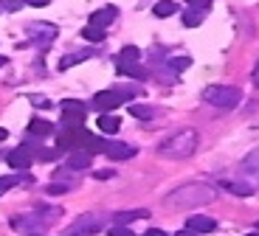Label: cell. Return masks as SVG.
Listing matches in <instances>:
<instances>
[{"label":"cell","mask_w":259,"mask_h":236,"mask_svg":"<svg viewBox=\"0 0 259 236\" xmlns=\"http://www.w3.org/2000/svg\"><path fill=\"white\" fill-rule=\"evenodd\" d=\"M96 230H99L96 214H82V217L73 222V228H68L62 236H91V233H96Z\"/></svg>","instance_id":"cell-5"},{"label":"cell","mask_w":259,"mask_h":236,"mask_svg":"<svg viewBox=\"0 0 259 236\" xmlns=\"http://www.w3.org/2000/svg\"><path fill=\"white\" fill-rule=\"evenodd\" d=\"M138 57H141V51H138L136 45H124L116 62H138Z\"/></svg>","instance_id":"cell-25"},{"label":"cell","mask_w":259,"mask_h":236,"mask_svg":"<svg viewBox=\"0 0 259 236\" xmlns=\"http://www.w3.org/2000/svg\"><path fill=\"white\" fill-rule=\"evenodd\" d=\"M82 121H84V113H65V115H62V127H65V129L82 127Z\"/></svg>","instance_id":"cell-27"},{"label":"cell","mask_w":259,"mask_h":236,"mask_svg":"<svg viewBox=\"0 0 259 236\" xmlns=\"http://www.w3.org/2000/svg\"><path fill=\"white\" fill-rule=\"evenodd\" d=\"M214 200V188L206 183H186L181 188L166 194L169 208H183V205H206Z\"/></svg>","instance_id":"cell-1"},{"label":"cell","mask_w":259,"mask_h":236,"mask_svg":"<svg viewBox=\"0 0 259 236\" xmlns=\"http://www.w3.org/2000/svg\"><path fill=\"white\" fill-rule=\"evenodd\" d=\"M23 3H26V6H37V9H42V6H48L51 0H23Z\"/></svg>","instance_id":"cell-36"},{"label":"cell","mask_w":259,"mask_h":236,"mask_svg":"<svg viewBox=\"0 0 259 236\" xmlns=\"http://www.w3.org/2000/svg\"><path fill=\"white\" fill-rule=\"evenodd\" d=\"M31 160H34V155H31L28 147H17V149H12V152L6 155V163L12 169H20V172H26V169L31 166Z\"/></svg>","instance_id":"cell-6"},{"label":"cell","mask_w":259,"mask_h":236,"mask_svg":"<svg viewBox=\"0 0 259 236\" xmlns=\"http://www.w3.org/2000/svg\"><path fill=\"white\" fill-rule=\"evenodd\" d=\"M242 172H245L248 177H251L248 183H259V147L253 149V152L248 155L245 160H242Z\"/></svg>","instance_id":"cell-12"},{"label":"cell","mask_w":259,"mask_h":236,"mask_svg":"<svg viewBox=\"0 0 259 236\" xmlns=\"http://www.w3.org/2000/svg\"><path fill=\"white\" fill-rule=\"evenodd\" d=\"M3 9L6 12H17V9H23V0H3Z\"/></svg>","instance_id":"cell-33"},{"label":"cell","mask_w":259,"mask_h":236,"mask_svg":"<svg viewBox=\"0 0 259 236\" xmlns=\"http://www.w3.org/2000/svg\"><path fill=\"white\" fill-rule=\"evenodd\" d=\"M223 188H228L237 197H251L253 194V183H248V180H223Z\"/></svg>","instance_id":"cell-14"},{"label":"cell","mask_w":259,"mask_h":236,"mask_svg":"<svg viewBox=\"0 0 259 236\" xmlns=\"http://www.w3.org/2000/svg\"><path fill=\"white\" fill-rule=\"evenodd\" d=\"M93 54H96V48H84V51H73V54H68V57H62V59H59V70H68L71 65L84 62V59H91Z\"/></svg>","instance_id":"cell-13"},{"label":"cell","mask_w":259,"mask_h":236,"mask_svg":"<svg viewBox=\"0 0 259 236\" xmlns=\"http://www.w3.org/2000/svg\"><path fill=\"white\" fill-rule=\"evenodd\" d=\"M175 236H197V233H194V230L192 228H183V230H178V233Z\"/></svg>","instance_id":"cell-38"},{"label":"cell","mask_w":259,"mask_h":236,"mask_svg":"<svg viewBox=\"0 0 259 236\" xmlns=\"http://www.w3.org/2000/svg\"><path fill=\"white\" fill-rule=\"evenodd\" d=\"M73 185H76V183H73V180L57 177V183H48V188H46V192H48V194H65V192H71Z\"/></svg>","instance_id":"cell-23"},{"label":"cell","mask_w":259,"mask_h":236,"mask_svg":"<svg viewBox=\"0 0 259 236\" xmlns=\"http://www.w3.org/2000/svg\"><path fill=\"white\" fill-rule=\"evenodd\" d=\"M152 12H155V17H169V14L178 12V6H175V0H158L152 6Z\"/></svg>","instance_id":"cell-21"},{"label":"cell","mask_w":259,"mask_h":236,"mask_svg":"<svg viewBox=\"0 0 259 236\" xmlns=\"http://www.w3.org/2000/svg\"><path fill=\"white\" fill-rule=\"evenodd\" d=\"M59 107L65 110V113H84V104L82 102H76V99H65Z\"/></svg>","instance_id":"cell-29"},{"label":"cell","mask_w":259,"mask_h":236,"mask_svg":"<svg viewBox=\"0 0 259 236\" xmlns=\"http://www.w3.org/2000/svg\"><path fill=\"white\" fill-rule=\"evenodd\" d=\"M110 236H133V230H130L127 228V225H113V228H110Z\"/></svg>","instance_id":"cell-32"},{"label":"cell","mask_w":259,"mask_h":236,"mask_svg":"<svg viewBox=\"0 0 259 236\" xmlns=\"http://www.w3.org/2000/svg\"><path fill=\"white\" fill-rule=\"evenodd\" d=\"M203 102L214 104L220 110H231L242 102V93L237 87H228V84H211V87L203 90Z\"/></svg>","instance_id":"cell-3"},{"label":"cell","mask_w":259,"mask_h":236,"mask_svg":"<svg viewBox=\"0 0 259 236\" xmlns=\"http://www.w3.org/2000/svg\"><path fill=\"white\" fill-rule=\"evenodd\" d=\"M138 90L133 87H118V90H99L96 96H93V107L102 110V113H110V110L121 107L124 102H130V99L136 96Z\"/></svg>","instance_id":"cell-4"},{"label":"cell","mask_w":259,"mask_h":236,"mask_svg":"<svg viewBox=\"0 0 259 236\" xmlns=\"http://www.w3.org/2000/svg\"><path fill=\"white\" fill-rule=\"evenodd\" d=\"M169 68L175 70V73H181V70L192 68V59H189V57H172V59H169Z\"/></svg>","instance_id":"cell-28"},{"label":"cell","mask_w":259,"mask_h":236,"mask_svg":"<svg viewBox=\"0 0 259 236\" xmlns=\"http://www.w3.org/2000/svg\"><path fill=\"white\" fill-rule=\"evenodd\" d=\"M0 194H3V192H0Z\"/></svg>","instance_id":"cell-43"},{"label":"cell","mask_w":259,"mask_h":236,"mask_svg":"<svg viewBox=\"0 0 259 236\" xmlns=\"http://www.w3.org/2000/svg\"><path fill=\"white\" fill-rule=\"evenodd\" d=\"M84 132H88V129H82V127L65 129L62 135H57V147H59V149H79V144H82Z\"/></svg>","instance_id":"cell-7"},{"label":"cell","mask_w":259,"mask_h":236,"mask_svg":"<svg viewBox=\"0 0 259 236\" xmlns=\"http://www.w3.org/2000/svg\"><path fill=\"white\" fill-rule=\"evenodd\" d=\"M82 37L88 39V42H102V39H104V28H99V26H84V28H82Z\"/></svg>","instance_id":"cell-26"},{"label":"cell","mask_w":259,"mask_h":236,"mask_svg":"<svg viewBox=\"0 0 259 236\" xmlns=\"http://www.w3.org/2000/svg\"><path fill=\"white\" fill-rule=\"evenodd\" d=\"M6 138H9V132H6L3 127H0V140H6Z\"/></svg>","instance_id":"cell-39"},{"label":"cell","mask_w":259,"mask_h":236,"mask_svg":"<svg viewBox=\"0 0 259 236\" xmlns=\"http://www.w3.org/2000/svg\"><path fill=\"white\" fill-rule=\"evenodd\" d=\"M113 174H116V172H113V169H99V172L93 174V180H110Z\"/></svg>","instance_id":"cell-34"},{"label":"cell","mask_w":259,"mask_h":236,"mask_svg":"<svg viewBox=\"0 0 259 236\" xmlns=\"http://www.w3.org/2000/svg\"><path fill=\"white\" fill-rule=\"evenodd\" d=\"M79 149H84V152H91V155H99L107 149V140L102 138V135H93V132H84L82 144H79Z\"/></svg>","instance_id":"cell-10"},{"label":"cell","mask_w":259,"mask_h":236,"mask_svg":"<svg viewBox=\"0 0 259 236\" xmlns=\"http://www.w3.org/2000/svg\"><path fill=\"white\" fill-rule=\"evenodd\" d=\"M28 37L37 39V45H48L57 37V26H51V23H34V26H28Z\"/></svg>","instance_id":"cell-8"},{"label":"cell","mask_w":259,"mask_h":236,"mask_svg":"<svg viewBox=\"0 0 259 236\" xmlns=\"http://www.w3.org/2000/svg\"><path fill=\"white\" fill-rule=\"evenodd\" d=\"M20 180H31V177H17V174H9V177H0V192H6V188H14Z\"/></svg>","instance_id":"cell-30"},{"label":"cell","mask_w":259,"mask_h":236,"mask_svg":"<svg viewBox=\"0 0 259 236\" xmlns=\"http://www.w3.org/2000/svg\"><path fill=\"white\" fill-rule=\"evenodd\" d=\"M200 23H203V12H197V9H186V12H183V26L197 28Z\"/></svg>","instance_id":"cell-24"},{"label":"cell","mask_w":259,"mask_h":236,"mask_svg":"<svg viewBox=\"0 0 259 236\" xmlns=\"http://www.w3.org/2000/svg\"><path fill=\"white\" fill-rule=\"evenodd\" d=\"M28 135H34V138H48V135H54V124L46 121V118H31Z\"/></svg>","instance_id":"cell-16"},{"label":"cell","mask_w":259,"mask_h":236,"mask_svg":"<svg viewBox=\"0 0 259 236\" xmlns=\"http://www.w3.org/2000/svg\"><path fill=\"white\" fill-rule=\"evenodd\" d=\"M116 70L121 76H130V79H147V70L138 62H116Z\"/></svg>","instance_id":"cell-17"},{"label":"cell","mask_w":259,"mask_h":236,"mask_svg":"<svg viewBox=\"0 0 259 236\" xmlns=\"http://www.w3.org/2000/svg\"><path fill=\"white\" fill-rule=\"evenodd\" d=\"M3 65H6V57H0V68H3Z\"/></svg>","instance_id":"cell-40"},{"label":"cell","mask_w":259,"mask_h":236,"mask_svg":"<svg viewBox=\"0 0 259 236\" xmlns=\"http://www.w3.org/2000/svg\"><path fill=\"white\" fill-rule=\"evenodd\" d=\"M248 236H259V230H253V233H248Z\"/></svg>","instance_id":"cell-41"},{"label":"cell","mask_w":259,"mask_h":236,"mask_svg":"<svg viewBox=\"0 0 259 236\" xmlns=\"http://www.w3.org/2000/svg\"><path fill=\"white\" fill-rule=\"evenodd\" d=\"M186 228H192L194 233H211V230L217 228V222H214L211 217H189Z\"/></svg>","instance_id":"cell-15"},{"label":"cell","mask_w":259,"mask_h":236,"mask_svg":"<svg viewBox=\"0 0 259 236\" xmlns=\"http://www.w3.org/2000/svg\"><path fill=\"white\" fill-rule=\"evenodd\" d=\"M141 236H169L166 230H161V228H149V230H144Z\"/></svg>","instance_id":"cell-35"},{"label":"cell","mask_w":259,"mask_h":236,"mask_svg":"<svg viewBox=\"0 0 259 236\" xmlns=\"http://www.w3.org/2000/svg\"><path fill=\"white\" fill-rule=\"evenodd\" d=\"M189 9H197V12H208V9H211V0H189Z\"/></svg>","instance_id":"cell-31"},{"label":"cell","mask_w":259,"mask_h":236,"mask_svg":"<svg viewBox=\"0 0 259 236\" xmlns=\"http://www.w3.org/2000/svg\"><path fill=\"white\" fill-rule=\"evenodd\" d=\"M130 113L136 115L138 121H149V118H155V115H158V110L149 107V104H133V107H130Z\"/></svg>","instance_id":"cell-20"},{"label":"cell","mask_w":259,"mask_h":236,"mask_svg":"<svg viewBox=\"0 0 259 236\" xmlns=\"http://www.w3.org/2000/svg\"><path fill=\"white\" fill-rule=\"evenodd\" d=\"M99 129L102 132H107V135H113V132H118V127H121V121H118V115H113V113H102L99 115Z\"/></svg>","instance_id":"cell-19"},{"label":"cell","mask_w":259,"mask_h":236,"mask_svg":"<svg viewBox=\"0 0 259 236\" xmlns=\"http://www.w3.org/2000/svg\"><path fill=\"white\" fill-rule=\"evenodd\" d=\"M194 149H197V132H194V129H181V132L169 135L161 147H158V152H161L163 158L183 160V158H192Z\"/></svg>","instance_id":"cell-2"},{"label":"cell","mask_w":259,"mask_h":236,"mask_svg":"<svg viewBox=\"0 0 259 236\" xmlns=\"http://www.w3.org/2000/svg\"><path fill=\"white\" fill-rule=\"evenodd\" d=\"M104 155L113 160H130V158H136V149L130 147V144H121V140H110L107 149H104Z\"/></svg>","instance_id":"cell-9"},{"label":"cell","mask_w":259,"mask_h":236,"mask_svg":"<svg viewBox=\"0 0 259 236\" xmlns=\"http://www.w3.org/2000/svg\"><path fill=\"white\" fill-rule=\"evenodd\" d=\"M256 230H259V222H256Z\"/></svg>","instance_id":"cell-42"},{"label":"cell","mask_w":259,"mask_h":236,"mask_svg":"<svg viewBox=\"0 0 259 236\" xmlns=\"http://www.w3.org/2000/svg\"><path fill=\"white\" fill-rule=\"evenodd\" d=\"M91 160H93L91 152H84V149H73L71 158H68V169H88V166H91Z\"/></svg>","instance_id":"cell-18"},{"label":"cell","mask_w":259,"mask_h":236,"mask_svg":"<svg viewBox=\"0 0 259 236\" xmlns=\"http://www.w3.org/2000/svg\"><path fill=\"white\" fill-rule=\"evenodd\" d=\"M149 217V211L147 208H138V211H127V214H116V222L118 225H127L133 222V219H147Z\"/></svg>","instance_id":"cell-22"},{"label":"cell","mask_w":259,"mask_h":236,"mask_svg":"<svg viewBox=\"0 0 259 236\" xmlns=\"http://www.w3.org/2000/svg\"><path fill=\"white\" fill-rule=\"evenodd\" d=\"M116 17H118L116 6H104V9H99V12H93V14H91V26L107 28V26H110V23H113Z\"/></svg>","instance_id":"cell-11"},{"label":"cell","mask_w":259,"mask_h":236,"mask_svg":"<svg viewBox=\"0 0 259 236\" xmlns=\"http://www.w3.org/2000/svg\"><path fill=\"white\" fill-rule=\"evenodd\" d=\"M251 79H253V84L259 87V59H256V65H253V73H251Z\"/></svg>","instance_id":"cell-37"}]
</instances>
